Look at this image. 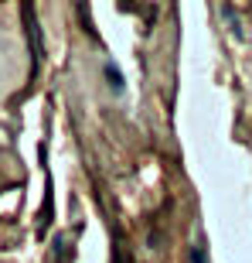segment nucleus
Wrapping results in <instances>:
<instances>
[{"label": "nucleus", "mask_w": 252, "mask_h": 263, "mask_svg": "<svg viewBox=\"0 0 252 263\" xmlns=\"http://www.w3.org/2000/svg\"><path fill=\"white\" fill-rule=\"evenodd\" d=\"M106 82H109V89H113L116 96H120V92L126 89V82H123V72H120V65H116V62H106Z\"/></svg>", "instance_id": "obj_1"}, {"label": "nucleus", "mask_w": 252, "mask_h": 263, "mask_svg": "<svg viewBox=\"0 0 252 263\" xmlns=\"http://www.w3.org/2000/svg\"><path fill=\"white\" fill-rule=\"evenodd\" d=\"M191 263H208V250H204V243H198V246L191 250Z\"/></svg>", "instance_id": "obj_2"}]
</instances>
